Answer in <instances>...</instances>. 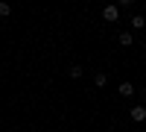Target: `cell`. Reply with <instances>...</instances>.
Masks as SVG:
<instances>
[{
    "mask_svg": "<svg viewBox=\"0 0 146 132\" xmlns=\"http://www.w3.org/2000/svg\"><path fill=\"white\" fill-rule=\"evenodd\" d=\"M12 15V6L9 3H0V18H9Z\"/></svg>",
    "mask_w": 146,
    "mask_h": 132,
    "instance_id": "ba28073f",
    "label": "cell"
},
{
    "mask_svg": "<svg viewBox=\"0 0 146 132\" xmlns=\"http://www.w3.org/2000/svg\"><path fill=\"white\" fill-rule=\"evenodd\" d=\"M129 115H131V121H135V123H143V121H146V106H143V103H140V106H131Z\"/></svg>",
    "mask_w": 146,
    "mask_h": 132,
    "instance_id": "7a4b0ae2",
    "label": "cell"
},
{
    "mask_svg": "<svg viewBox=\"0 0 146 132\" xmlns=\"http://www.w3.org/2000/svg\"><path fill=\"white\" fill-rule=\"evenodd\" d=\"M94 85H96V88H105V85H108V76H105V74H96V76H94Z\"/></svg>",
    "mask_w": 146,
    "mask_h": 132,
    "instance_id": "8992f818",
    "label": "cell"
},
{
    "mask_svg": "<svg viewBox=\"0 0 146 132\" xmlns=\"http://www.w3.org/2000/svg\"><path fill=\"white\" fill-rule=\"evenodd\" d=\"M117 94H120V97H135V85H131V82H120Z\"/></svg>",
    "mask_w": 146,
    "mask_h": 132,
    "instance_id": "3957f363",
    "label": "cell"
},
{
    "mask_svg": "<svg viewBox=\"0 0 146 132\" xmlns=\"http://www.w3.org/2000/svg\"><path fill=\"white\" fill-rule=\"evenodd\" d=\"M70 76L79 79V76H82V65H70Z\"/></svg>",
    "mask_w": 146,
    "mask_h": 132,
    "instance_id": "52a82bcc",
    "label": "cell"
},
{
    "mask_svg": "<svg viewBox=\"0 0 146 132\" xmlns=\"http://www.w3.org/2000/svg\"><path fill=\"white\" fill-rule=\"evenodd\" d=\"M131 27H135V29H143V27H146V18H143V15H131Z\"/></svg>",
    "mask_w": 146,
    "mask_h": 132,
    "instance_id": "5b68a950",
    "label": "cell"
},
{
    "mask_svg": "<svg viewBox=\"0 0 146 132\" xmlns=\"http://www.w3.org/2000/svg\"><path fill=\"white\" fill-rule=\"evenodd\" d=\"M102 21H108V23L120 21V6H117V3H108V6H102Z\"/></svg>",
    "mask_w": 146,
    "mask_h": 132,
    "instance_id": "6da1fadb",
    "label": "cell"
},
{
    "mask_svg": "<svg viewBox=\"0 0 146 132\" xmlns=\"http://www.w3.org/2000/svg\"><path fill=\"white\" fill-rule=\"evenodd\" d=\"M131 3H135V0H117V6H120V9H126V6H131Z\"/></svg>",
    "mask_w": 146,
    "mask_h": 132,
    "instance_id": "9c48e42d",
    "label": "cell"
},
{
    "mask_svg": "<svg viewBox=\"0 0 146 132\" xmlns=\"http://www.w3.org/2000/svg\"><path fill=\"white\" fill-rule=\"evenodd\" d=\"M137 94H140V100H143V103H146V88H140V91H137Z\"/></svg>",
    "mask_w": 146,
    "mask_h": 132,
    "instance_id": "30bf717a",
    "label": "cell"
},
{
    "mask_svg": "<svg viewBox=\"0 0 146 132\" xmlns=\"http://www.w3.org/2000/svg\"><path fill=\"white\" fill-rule=\"evenodd\" d=\"M120 47H131V44H135V35H131V32H120Z\"/></svg>",
    "mask_w": 146,
    "mask_h": 132,
    "instance_id": "277c9868",
    "label": "cell"
}]
</instances>
